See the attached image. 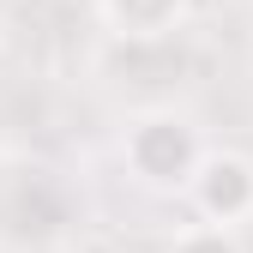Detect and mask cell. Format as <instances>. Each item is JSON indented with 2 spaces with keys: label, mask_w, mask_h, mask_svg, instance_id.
<instances>
[{
  "label": "cell",
  "mask_w": 253,
  "mask_h": 253,
  "mask_svg": "<svg viewBox=\"0 0 253 253\" xmlns=\"http://www.w3.org/2000/svg\"><path fill=\"white\" fill-rule=\"evenodd\" d=\"M121 163L151 193H187L199 163H205L199 126L187 115H175V109H139L121 133Z\"/></svg>",
  "instance_id": "cell-1"
},
{
  "label": "cell",
  "mask_w": 253,
  "mask_h": 253,
  "mask_svg": "<svg viewBox=\"0 0 253 253\" xmlns=\"http://www.w3.org/2000/svg\"><path fill=\"white\" fill-rule=\"evenodd\" d=\"M187 199H193V211L205 217V223L241 229L253 217V157H241V151H205Z\"/></svg>",
  "instance_id": "cell-2"
},
{
  "label": "cell",
  "mask_w": 253,
  "mask_h": 253,
  "mask_svg": "<svg viewBox=\"0 0 253 253\" xmlns=\"http://www.w3.org/2000/svg\"><path fill=\"white\" fill-rule=\"evenodd\" d=\"M97 12H103L109 30H121V37L157 42V37H169V30L187 18V0H97Z\"/></svg>",
  "instance_id": "cell-3"
},
{
  "label": "cell",
  "mask_w": 253,
  "mask_h": 253,
  "mask_svg": "<svg viewBox=\"0 0 253 253\" xmlns=\"http://www.w3.org/2000/svg\"><path fill=\"white\" fill-rule=\"evenodd\" d=\"M169 253H241V241H235V229H223V223H187L181 235H175V247Z\"/></svg>",
  "instance_id": "cell-4"
}]
</instances>
